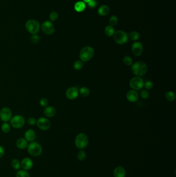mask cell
<instances>
[{
	"mask_svg": "<svg viewBox=\"0 0 176 177\" xmlns=\"http://www.w3.org/2000/svg\"><path fill=\"white\" fill-rule=\"evenodd\" d=\"M131 70L134 75L139 77L143 76L146 73L147 66L145 63L143 61H139L132 65Z\"/></svg>",
	"mask_w": 176,
	"mask_h": 177,
	"instance_id": "1",
	"label": "cell"
},
{
	"mask_svg": "<svg viewBox=\"0 0 176 177\" xmlns=\"http://www.w3.org/2000/svg\"><path fill=\"white\" fill-rule=\"evenodd\" d=\"M94 49L90 46H86L82 48L80 53V58L82 61L87 62L91 60L94 55Z\"/></svg>",
	"mask_w": 176,
	"mask_h": 177,
	"instance_id": "2",
	"label": "cell"
},
{
	"mask_svg": "<svg viewBox=\"0 0 176 177\" xmlns=\"http://www.w3.org/2000/svg\"><path fill=\"white\" fill-rule=\"evenodd\" d=\"M25 29L28 32L33 34H37L40 29V25L37 20L31 19L25 23Z\"/></svg>",
	"mask_w": 176,
	"mask_h": 177,
	"instance_id": "3",
	"label": "cell"
},
{
	"mask_svg": "<svg viewBox=\"0 0 176 177\" xmlns=\"http://www.w3.org/2000/svg\"><path fill=\"white\" fill-rule=\"evenodd\" d=\"M27 151L30 155L33 156H38L42 153V147L38 142H32L27 146Z\"/></svg>",
	"mask_w": 176,
	"mask_h": 177,
	"instance_id": "4",
	"label": "cell"
},
{
	"mask_svg": "<svg viewBox=\"0 0 176 177\" xmlns=\"http://www.w3.org/2000/svg\"><path fill=\"white\" fill-rule=\"evenodd\" d=\"M88 144V138L87 135L81 133L77 135L75 139V144L79 149H84L87 147Z\"/></svg>",
	"mask_w": 176,
	"mask_h": 177,
	"instance_id": "5",
	"label": "cell"
},
{
	"mask_svg": "<svg viewBox=\"0 0 176 177\" xmlns=\"http://www.w3.org/2000/svg\"><path fill=\"white\" fill-rule=\"evenodd\" d=\"M11 126L15 128H20L25 124V119L21 115H15L10 120Z\"/></svg>",
	"mask_w": 176,
	"mask_h": 177,
	"instance_id": "6",
	"label": "cell"
},
{
	"mask_svg": "<svg viewBox=\"0 0 176 177\" xmlns=\"http://www.w3.org/2000/svg\"><path fill=\"white\" fill-rule=\"evenodd\" d=\"M114 41L119 45H123L128 40V35L126 33L122 31H118L114 33Z\"/></svg>",
	"mask_w": 176,
	"mask_h": 177,
	"instance_id": "7",
	"label": "cell"
},
{
	"mask_svg": "<svg viewBox=\"0 0 176 177\" xmlns=\"http://www.w3.org/2000/svg\"><path fill=\"white\" fill-rule=\"evenodd\" d=\"M42 32L48 35H52L54 32L55 27L53 24L50 21H46L40 26Z\"/></svg>",
	"mask_w": 176,
	"mask_h": 177,
	"instance_id": "8",
	"label": "cell"
},
{
	"mask_svg": "<svg viewBox=\"0 0 176 177\" xmlns=\"http://www.w3.org/2000/svg\"><path fill=\"white\" fill-rule=\"evenodd\" d=\"M144 84V81L143 79L139 77L133 78L129 82L130 87L134 90H141L143 87Z\"/></svg>",
	"mask_w": 176,
	"mask_h": 177,
	"instance_id": "9",
	"label": "cell"
},
{
	"mask_svg": "<svg viewBox=\"0 0 176 177\" xmlns=\"http://www.w3.org/2000/svg\"><path fill=\"white\" fill-rule=\"evenodd\" d=\"M37 127L42 131H47L51 127V122L47 118L40 117L37 120Z\"/></svg>",
	"mask_w": 176,
	"mask_h": 177,
	"instance_id": "10",
	"label": "cell"
},
{
	"mask_svg": "<svg viewBox=\"0 0 176 177\" xmlns=\"http://www.w3.org/2000/svg\"><path fill=\"white\" fill-rule=\"evenodd\" d=\"M13 117V113L10 108H3L0 111V119L4 122H7Z\"/></svg>",
	"mask_w": 176,
	"mask_h": 177,
	"instance_id": "11",
	"label": "cell"
},
{
	"mask_svg": "<svg viewBox=\"0 0 176 177\" xmlns=\"http://www.w3.org/2000/svg\"><path fill=\"white\" fill-rule=\"evenodd\" d=\"M79 93V91L77 88L75 87H72L67 89L66 95L67 98H68L69 100H75L78 96Z\"/></svg>",
	"mask_w": 176,
	"mask_h": 177,
	"instance_id": "12",
	"label": "cell"
},
{
	"mask_svg": "<svg viewBox=\"0 0 176 177\" xmlns=\"http://www.w3.org/2000/svg\"><path fill=\"white\" fill-rule=\"evenodd\" d=\"M132 51L135 56H140L143 51V46L141 42H135L133 43L132 45Z\"/></svg>",
	"mask_w": 176,
	"mask_h": 177,
	"instance_id": "13",
	"label": "cell"
},
{
	"mask_svg": "<svg viewBox=\"0 0 176 177\" xmlns=\"http://www.w3.org/2000/svg\"><path fill=\"white\" fill-rule=\"evenodd\" d=\"M33 166V162L32 160L29 157L24 158L21 163V167L23 169L25 170H29L31 169Z\"/></svg>",
	"mask_w": 176,
	"mask_h": 177,
	"instance_id": "14",
	"label": "cell"
},
{
	"mask_svg": "<svg viewBox=\"0 0 176 177\" xmlns=\"http://www.w3.org/2000/svg\"><path fill=\"white\" fill-rule=\"evenodd\" d=\"M139 93L135 90H130L126 94V98L129 102H135L139 99Z\"/></svg>",
	"mask_w": 176,
	"mask_h": 177,
	"instance_id": "15",
	"label": "cell"
},
{
	"mask_svg": "<svg viewBox=\"0 0 176 177\" xmlns=\"http://www.w3.org/2000/svg\"><path fill=\"white\" fill-rule=\"evenodd\" d=\"M43 113L46 117L52 118L56 114V110L52 106H47L44 108Z\"/></svg>",
	"mask_w": 176,
	"mask_h": 177,
	"instance_id": "16",
	"label": "cell"
},
{
	"mask_svg": "<svg viewBox=\"0 0 176 177\" xmlns=\"http://www.w3.org/2000/svg\"><path fill=\"white\" fill-rule=\"evenodd\" d=\"M24 137L27 141L32 142L35 140L36 138V133L35 131L32 129L27 130L24 134Z\"/></svg>",
	"mask_w": 176,
	"mask_h": 177,
	"instance_id": "17",
	"label": "cell"
},
{
	"mask_svg": "<svg viewBox=\"0 0 176 177\" xmlns=\"http://www.w3.org/2000/svg\"><path fill=\"white\" fill-rule=\"evenodd\" d=\"M126 175V170L122 166L117 167L114 170V176L115 177H125Z\"/></svg>",
	"mask_w": 176,
	"mask_h": 177,
	"instance_id": "18",
	"label": "cell"
},
{
	"mask_svg": "<svg viewBox=\"0 0 176 177\" xmlns=\"http://www.w3.org/2000/svg\"><path fill=\"white\" fill-rule=\"evenodd\" d=\"M28 141L25 138H21L17 140L16 141V146L20 149H25V148L27 147L28 146Z\"/></svg>",
	"mask_w": 176,
	"mask_h": 177,
	"instance_id": "19",
	"label": "cell"
},
{
	"mask_svg": "<svg viewBox=\"0 0 176 177\" xmlns=\"http://www.w3.org/2000/svg\"><path fill=\"white\" fill-rule=\"evenodd\" d=\"M109 8L108 6L105 5H102L98 9V13L100 16H104L109 13Z\"/></svg>",
	"mask_w": 176,
	"mask_h": 177,
	"instance_id": "20",
	"label": "cell"
},
{
	"mask_svg": "<svg viewBox=\"0 0 176 177\" xmlns=\"http://www.w3.org/2000/svg\"><path fill=\"white\" fill-rule=\"evenodd\" d=\"M85 8H86V4L85 2L83 1H79L75 4V9L77 12L79 13L82 12L85 10Z\"/></svg>",
	"mask_w": 176,
	"mask_h": 177,
	"instance_id": "21",
	"label": "cell"
},
{
	"mask_svg": "<svg viewBox=\"0 0 176 177\" xmlns=\"http://www.w3.org/2000/svg\"><path fill=\"white\" fill-rule=\"evenodd\" d=\"M104 32L107 36L109 37H111L112 36H113L114 33H115L114 27L112 25H107L105 28Z\"/></svg>",
	"mask_w": 176,
	"mask_h": 177,
	"instance_id": "22",
	"label": "cell"
},
{
	"mask_svg": "<svg viewBox=\"0 0 176 177\" xmlns=\"http://www.w3.org/2000/svg\"><path fill=\"white\" fill-rule=\"evenodd\" d=\"M165 97L167 100H169V102H172V101H174V100H175L176 96H175V94L173 92L168 91V92L165 93Z\"/></svg>",
	"mask_w": 176,
	"mask_h": 177,
	"instance_id": "23",
	"label": "cell"
},
{
	"mask_svg": "<svg viewBox=\"0 0 176 177\" xmlns=\"http://www.w3.org/2000/svg\"><path fill=\"white\" fill-rule=\"evenodd\" d=\"M11 165L13 168L16 170L20 169L21 168V163L17 159H14L12 160Z\"/></svg>",
	"mask_w": 176,
	"mask_h": 177,
	"instance_id": "24",
	"label": "cell"
},
{
	"mask_svg": "<svg viewBox=\"0 0 176 177\" xmlns=\"http://www.w3.org/2000/svg\"><path fill=\"white\" fill-rule=\"evenodd\" d=\"M80 94L83 97H87L89 95L90 91L89 89L86 87H82L79 91Z\"/></svg>",
	"mask_w": 176,
	"mask_h": 177,
	"instance_id": "25",
	"label": "cell"
},
{
	"mask_svg": "<svg viewBox=\"0 0 176 177\" xmlns=\"http://www.w3.org/2000/svg\"><path fill=\"white\" fill-rule=\"evenodd\" d=\"M128 38L132 40H137L139 38V34L137 31L132 32L128 35Z\"/></svg>",
	"mask_w": 176,
	"mask_h": 177,
	"instance_id": "26",
	"label": "cell"
},
{
	"mask_svg": "<svg viewBox=\"0 0 176 177\" xmlns=\"http://www.w3.org/2000/svg\"><path fill=\"white\" fill-rule=\"evenodd\" d=\"M1 130L4 133H8L10 131V126L7 122H4L1 126Z\"/></svg>",
	"mask_w": 176,
	"mask_h": 177,
	"instance_id": "27",
	"label": "cell"
},
{
	"mask_svg": "<svg viewBox=\"0 0 176 177\" xmlns=\"http://www.w3.org/2000/svg\"><path fill=\"white\" fill-rule=\"evenodd\" d=\"M16 177H30V176L27 170H19L16 173Z\"/></svg>",
	"mask_w": 176,
	"mask_h": 177,
	"instance_id": "28",
	"label": "cell"
},
{
	"mask_svg": "<svg viewBox=\"0 0 176 177\" xmlns=\"http://www.w3.org/2000/svg\"><path fill=\"white\" fill-rule=\"evenodd\" d=\"M86 157V154L83 150L80 151L77 154V158L80 161H84Z\"/></svg>",
	"mask_w": 176,
	"mask_h": 177,
	"instance_id": "29",
	"label": "cell"
},
{
	"mask_svg": "<svg viewBox=\"0 0 176 177\" xmlns=\"http://www.w3.org/2000/svg\"><path fill=\"white\" fill-rule=\"evenodd\" d=\"M83 63L80 60H77L75 62L74 64H73V68L75 70H81L83 68Z\"/></svg>",
	"mask_w": 176,
	"mask_h": 177,
	"instance_id": "30",
	"label": "cell"
},
{
	"mask_svg": "<svg viewBox=\"0 0 176 177\" xmlns=\"http://www.w3.org/2000/svg\"><path fill=\"white\" fill-rule=\"evenodd\" d=\"M31 40L33 44H38L40 41L39 36L37 35V34H33L31 37Z\"/></svg>",
	"mask_w": 176,
	"mask_h": 177,
	"instance_id": "31",
	"label": "cell"
},
{
	"mask_svg": "<svg viewBox=\"0 0 176 177\" xmlns=\"http://www.w3.org/2000/svg\"><path fill=\"white\" fill-rule=\"evenodd\" d=\"M58 18V15L56 12H52L49 15V19L51 21H55Z\"/></svg>",
	"mask_w": 176,
	"mask_h": 177,
	"instance_id": "32",
	"label": "cell"
},
{
	"mask_svg": "<svg viewBox=\"0 0 176 177\" xmlns=\"http://www.w3.org/2000/svg\"><path fill=\"white\" fill-rule=\"evenodd\" d=\"M124 64L128 66H131L133 64V61L131 57L129 56H125L124 58Z\"/></svg>",
	"mask_w": 176,
	"mask_h": 177,
	"instance_id": "33",
	"label": "cell"
},
{
	"mask_svg": "<svg viewBox=\"0 0 176 177\" xmlns=\"http://www.w3.org/2000/svg\"><path fill=\"white\" fill-rule=\"evenodd\" d=\"M118 18L116 16H112L111 17L109 18V23H110V25L112 26H114V25H116L117 23H118Z\"/></svg>",
	"mask_w": 176,
	"mask_h": 177,
	"instance_id": "34",
	"label": "cell"
},
{
	"mask_svg": "<svg viewBox=\"0 0 176 177\" xmlns=\"http://www.w3.org/2000/svg\"><path fill=\"white\" fill-rule=\"evenodd\" d=\"M39 104L41 106H42L43 107H46L48 106L49 102L47 98H42L41 100H40Z\"/></svg>",
	"mask_w": 176,
	"mask_h": 177,
	"instance_id": "35",
	"label": "cell"
},
{
	"mask_svg": "<svg viewBox=\"0 0 176 177\" xmlns=\"http://www.w3.org/2000/svg\"><path fill=\"white\" fill-rule=\"evenodd\" d=\"M140 95L142 98L143 99H147L149 97V94L148 92L146 90H141V92L140 93Z\"/></svg>",
	"mask_w": 176,
	"mask_h": 177,
	"instance_id": "36",
	"label": "cell"
},
{
	"mask_svg": "<svg viewBox=\"0 0 176 177\" xmlns=\"http://www.w3.org/2000/svg\"><path fill=\"white\" fill-rule=\"evenodd\" d=\"M87 5L90 8H94L97 6V2L96 0H91L90 2L87 3Z\"/></svg>",
	"mask_w": 176,
	"mask_h": 177,
	"instance_id": "37",
	"label": "cell"
},
{
	"mask_svg": "<svg viewBox=\"0 0 176 177\" xmlns=\"http://www.w3.org/2000/svg\"><path fill=\"white\" fill-rule=\"evenodd\" d=\"M36 122H37V120L35 118L30 117L27 119V123L30 125H34L36 124Z\"/></svg>",
	"mask_w": 176,
	"mask_h": 177,
	"instance_id": "38",
	"label": "cell"
},
{
	"mask_svg": "<svg viewBox=\"0 0 176 177\" xmlns=\"http://www.w3.org/2000/svg\"><path fill=\"white\" fill-rule=\"evenodd\" d=\"M144 85H145V87H146L147 89H148V90L151 89L154 86L153 83L150 81H147L145 82Z\"/></svg>",
	"mask_w": 176,
	"mask_h": 177,
	"instance_id": "39",
	"label": "cell"
},
{
	"mask_svg": "<svg viewBox=\"0 0 176 177\" xmlns=\"http://www.w3.org/2000/svg\"><path fill=\"white\" fill-rule=\"evenodd\" d=\"M5 154V150L2 146H0V159L4 156Z\"/></svg>",
	"mask_w": 176,
	"mask_h": 177,
	"instance_id": "40",
	"label": "cell"
},
{
	"mask_svg": "<svg viewBox=\"0 0 176 177\" xmlns=\"http://www.w3.org/2000/svg\"><path fill=\"white\" fill-rule=\"evenodd\" d=\"M83 2L85 3H88L90 2L91 0H83Z\"/></svg>",
	"mask_w": 176,
	"mask_h": 177,
	"instance_id": "41",
	"label": "cell"
}]
</instances>
